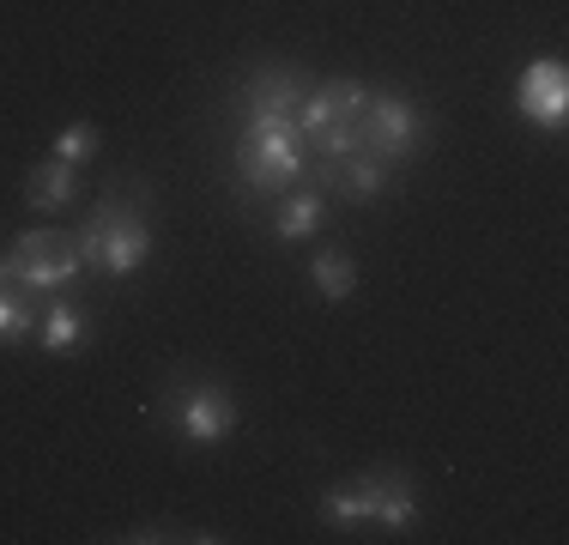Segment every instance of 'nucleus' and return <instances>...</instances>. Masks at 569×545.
<instances>
[{
	"label": "nucleus",
	"mask_w": 569,
	"mask_h": 545,
	"mask_svg": "<svg viewBox=\"0 0 569 545\" xmlns=\"http://www.w3.org/2000/svg\"><path fill=\"white\" fill-rule=\"evenodd\" d=\"M79 255L103 272H133L152 255V230L140 225L133 200H98V212L86 218V237H79Z\"/></svg>",
	"instance_id": "1"
},
{
	"label": "nucleus",
	"mask_w": 569,
	"mask_h": 545,
	"mask_svg": "<svg viewBox=\"0 0 569 545\" xmlns=\"http://www.w3.org/2000/svg\"><path fill=\"white\" fill-rule=\"evenodd\" d=\"M321 515L328 522H376V527H406L418 515V497H412V479L406 473H376V479L351 485V490H333L328 503H321Z\"/></svg>",
	"instance_id": "2"
},
{
	"label": "nucleus",
	"mask_w": 569,
	"mask_h": 545,
	"mask_svg": "<svg viewBox=\"0 0 569 545\" xmlns=\"http://www.w3.org/2000/svg\"><path fill=\"white\" fill-rule=\"evenodd\" d=\"M237 164L249 188H284L303 170V128L297 121H249Z\"/></svg>",
	"instance_id": "3"
},
{
	"label": "nucleus",
	"mask_w": 569,
	"mask_h": 545,
	"mask_svg": "<svg viewBox=\"0 0 569 545\" xmlns=\"http://www.w3.org/2000/svg\"><path fill=\"white\" fill-rule=\"evenodd\" d=\"M79 267H86V255H79V237H67V230H24L19 249L0 261L7 285H37V291L67 285Z\"/></svg>",
	"instance_id": "4"
},
{
	"label": "nucleus",
	"mask_w": 569,
	"mask_h": 545,
	"mask_svg": "<svg viewBox=\"0 0 569 545\" xmlns=\"http://www.w3.org/2000/svg\"><path fill=\"white\" fill-rule=\"evenodd\" d=\"M418 140V109L406 98H363L358 109V152L370 158H388V152H406V146Z\"/></svg>",
	"instance_id": "5"
},
{
	"label": "nucleus",
	"mask_w": 569,
	"mask_h": 545,
	"mask_svg": "<svg viewBox=\"0 0 569 545\" xmlns=\"http://www.w3.org/2000/svg\"><path fill=\"white\" fill-rule=\"evenodd\" d=\"M164 413L182 425V436H194V443H224V436L237 430V400H230L224 388H176L164 400Z\"/></svg>",
	"instance_id": "6"
},
{
	"label": "nucleus",
	"mask_w": 569,
	"mask_h": 545,
	"mask_svg": "<svg viewBox=\"0 0 569 545\" xmlns=\"http://www.w3.org/2000/svg\"><path fill=\"white\" fill-rule=\"evenodd\" d=\"M515 103H521L527 121H539V128H563L569 116V73L563 61H533L521 73V86H515Z\"/></svg>",
	"instance_id": "7"
},
{
	"label": "nucleus",
	"mask_w": 569,
	"mask_h": 545,
	"mask_svg": "<svg viewBox=\"0 0 569 545\" xmlns=\"http://www.w3.org/2000/svg\"><path fill=\"white\" fill-rule=\"evenodd\" d=\"M363 98H370V91H363L358 79H333V86H321L316 98H303L297 103V128H303V140H321L328 128L351 121L363 109Z\"/></svg>",
	"instance_id": "8"
},
{
	"label": "nucleus",
	"mask_w": 569,
	"mask_h": 545,
	"mask_svg": "<svg viewBox=\"0 0 569 545\" xmlns=\"http://www.w3.org/2000/svg\"><path fill=\"white\" fill-rule=\"evenodd\" d=\"M24 200L31 207H67L73 200V164H61V158H49V164H37L31 176H24Z\"/></svg>",
	"instance_id": "9"
},
{
	"label": "nucleus",
	"mask_w": 569,
	"mask_h": 545,
	"mask_svg": "<svg viewBox=\"0 0 569 545\" xmlns=\"http://www.w3.org/2000/svg\"><path fill=\"white\" fill-rule=\"evenodd\" d=\"M309 272H316V291L328 297V304H346V297H351V285H358V267H351L340 249H321Z\"/></svg>",
	"instance_id": "10"
},
{
	"label": "nucleus",
	"mask_w": 569,
	"mask_h": 545,
	"mask_svg": "<svg viewBox=\"0 0 569 545\" xmlns=\"http://www.w3.org/2000/svg\"><path fill=\"white\" fill-rule=\"evenodd\" d=\"M37 334H43L49 351H73L79 339H86V316H79L73 304H49V316L37 321Z\"/></svg>",
	"instance_id": "11"
},
{
	"label": "nucleus",
	"mask_w": 569,
	"mask_h": 545,
	"mask_svg": "<svg viewBox=\"0 0 569 545\" xmlns=\"http://www.w3.org/2000/svg\"><path fill=\"white\" fill-rule=\"evenodd\" d=\"M273 225H279V237H284V242L309 237V230L321 225V195H291V200L279 207V218H273Z\"/></svg>",
	"instance_id": "12"
},
{
	"label": "nucleus",
	"mask_w": 569,
	"mask_h": 545,
	"mask_svg": "<svg viewBox=\"0 0 569 545\" xmlns=\"http://www.w3.org/2000/svg\"><path fill=\"white\" fill-rule=\"evenodd\" d=\"M37 327V309L24 304L19 291H0V346H12V339H24Z\"/></svg>",
	"instance_id": "13"
},
{
	"label": "nucleus",
	"mask_w": 569,
	"mask_h": 545,
	"mask_svg": "<svg viewBox=\"0 0 569 545\" xmlns=\"http://www.w3.org/2000/svg\"><path fill=\"white\" fill-rule=\"evenodd\" d=\"M346 164V188L358 200H370L376 188H382V158H370V152H351V158H340Z\"/></svg>",
	"instance_id": "14"
},
{
	"label": "nucleus",
	"mask_w": 569,
	"mask_h": 545,
	"mask_svg": "<svg viewBox=\"0 0 569 545\" xmlns=\"http://www.w3.org/2000/svg\"><path fill=\"white\" fill-rule=\"evenodd\" d=\"M98 146H103L98 121H73V128H67L61 140H56V158H61V164H79V158H91V152H98Z\"/></svg>",
	"instance_id": "15"
},
{
	"label": "nucleus",
	"mask_w": 569,
	"mask_h": 545,
	"mask_svg": "<svg viewBox=\"0 0 569 545\" xmlns=\"http://www.w3.org/2000/svg\"><path fill=\"white\" fill-rule=\"evenodd\" d=\"M0 285H7V272H0Z\"/></svg>",
	"instance_id": "16"
}]
</instances>
